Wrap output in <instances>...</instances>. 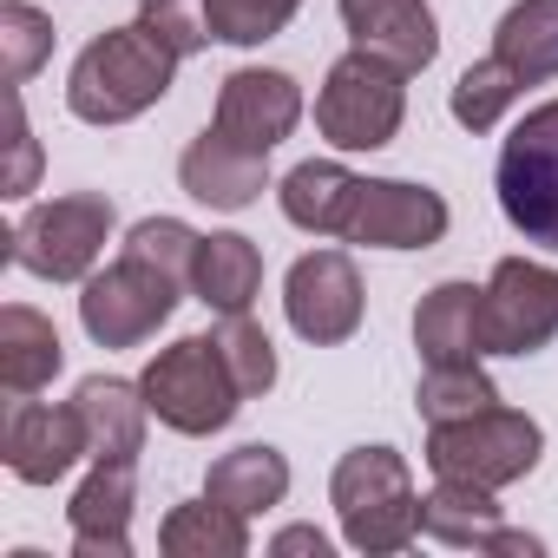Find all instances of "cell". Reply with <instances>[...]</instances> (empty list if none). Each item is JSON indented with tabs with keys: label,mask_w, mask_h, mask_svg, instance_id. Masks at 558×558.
<instances>
[{
	"label": "cell",
	"mask_w": 558,
	"mask_h": 558,
	"mask_svg": "<svg viewBox=\"0 0 558 558\" xmlns=\"http://www.w3.org/2000/svg\"><path fill=\"white\" fill-rule=\"evenodd\" d=\"M171 80H178V47H165L145 21L106 27L66 73V112L86 125H132L171 93Z\"/></svg>",
	"instance_id": "1"
},
{
	"label": "cell",
	"mask_w": 558,
	"mask_h": 558,
	"mask_svg": "<svg viewBox=\"0 0 558 558\" xmlns=\"http://www.w3.org/2000/svg\"><path fill=\"white\" fill-rule=\"evenodd\" d=\"M329 506L342 519V538L368 558L408 551L421 538V493L395 447H349L329 473Z\"/></svg>",
	"instance_id": "2"
},
{
	"label": "cell",
	"mask_w": 558,
	"mask_h": 558,
	"mask_svg": "<svg viewBox=\"0 0 558 558\" xmlns=\"http://www.w3.org/2000/svg\"><path fill=\"white\" fill-rule=\"evenodd\" d=\"M401 119H408V73L381 53L349 47L316 93V132L336 151H381L395 145Z\"/></svg>",
	"instance_id": "3"
},
{
	"label": "cell",
	"mask_w": 558,
	"mask_h": 558,
	"mask_svg": "<svg viewBox=\"0 0 558 558\" xmlns=\"http://www.w3.org/2000/svg\"><path fill=\"white\" fill-rule=\"evenodd\" d=\"M138 388H145L151 414L171 434H191V440L230 427L236 408H243V395H236V381H230V368H223V355H217L210 336H178L171 349H158L145 362Z\"/></svg>",
	"instance_id": "4"
},
{
	"label": "cell",
	"mask_w": 558,
	"mask_h": 558,
	"mask_svg": "<svg viewBox=\"0 0 558 558\" xmlns=\"http://www.w3.org/2000/svg\"><path fill=\"white\" fill-rule=\"evenodd\" d=\"M545 453V427L519 408H486L466 421H440L427 427V466L434 480H473V486H512L538 466Z\"/></svg>",
	"instance_id": "5"
},
{
	"label": "cell",
	"mask_w": 558,
	"mask_h": 558,
	"mask_svg": "<svg viewBox=\"0 0 558 558\" xmlns=\"http://www.w3.org/2000/svg\"><path fill=\"white\" fill-rule=\"evenodd\" d=\"M112 223H119V210L106 191H66V197L34 204L8 243H14V263L27 276H40V283H86Z\"/></svg>",
	"instance_id": "6"
},
{
	"label": "cell",
	"mask_w": 558,
	"mask_h": 558,
	"mask_svg": "<svg viewBox=\"0 0 558 558\" xmlns=\"http://www.w3.org/2000/svg\"><path fill=\"white\" fill-rule=\"evenodd\" d=\"M493 191H499L506 223H512L525 243L558 250V99L532 106V112L506 132Z\"/></svg>",
	"instance_id": "7"
},
{
	"label": "cell",
	"mask_w": 558,
	"mask_h": 558,
	"mask_svg": "<svg viewBox=\"0 0 558 558\" xmlns=\"http://www.w3.org/2000/svg\"><path fill=\"white\" fill-rule=\"evenodd\" d=\"M178 296H184V283H171L165 269H151V263H138V256L119 250L112 269H93L86 276L80 323H86V336L99 349H138V342H151L171 323Z\"/></svg>",
	"instance_id": "8"
},
{
	"label": "cell",
	"mask_w": 558,
	"mask_h": 558,
	"mask_svg": "<svg viewBox=\"0 0 558 558\" xmlns=\"http://www.w3.org/2000/svg\"><path fill=\"white\" fill-rule=\"evenodd\" d=\"M558 336V269L532 256H499L480 290L486 355H538Z\"/></svg>",
	"instance_id": "9"
},
{
	"label": "cell",
	"mask_w": 558,
	"mask_h": 558,
	"mask_svg": "<svg viewBox=\"0 0 558 558\" xmlns=\"http://www.w3.org/2000/svg\"><path fill=\"white\" fill-rule=\"evenodd\" d=\"M283 316L303 342L316 349H336L362 329L368 316V290H362V269L349 250H310L290 263L283 276Z\"/></svg>",
	"instance_id": "10"
},
{
	"label": "cell",
	"mask_w": 558,
	"mask_h": 558,
	"mask_svg": "<svg viewBox=\"0 0 558 558\" xmlns=\"http://www.w3.org/2000/svg\"><path fill=\"white\" fill-rule=\"evenodd\" d=\"M303 119V86L283 73V66H236L223 86H217V132L236 138L243 151H276Z\"/></svg>",
	"instance_id": "11"
},
{
	"label": "cell",
	"mask_w": 558,
	"mask_h": 558,
	"mask_svg": "<svg viewBox=\"0 0 558 558\" xmlns=\"http://www.w3.org/2000/svg\"><path fill=\"white\" fill-rule=\"evenodd\" d=\"M453 210L440 191L408 178H362V204L349 217V243L362 250H434L447 236Z\"/></svg>",
	"instance_id": "12"
},
{
	"label": "cell",
	"mask_w": 558,
	"mask_h": 558,
	"mask_svg": "<svg viewBox=\"0 0 558 558\" xmlns=\"http://www.w3.org/2000/svg\"><path fill=\"white\" fill-rule=\"evenodd\" d=\"M0 460H8V473L21 480V486H53V480H66L80 460H93L86 453V421H80V408L66 401V408H47V401H14L8 408V434H0Z\"/></svg>",
	"instance_id": "13"
},
{
	"label": "cell",
	"mask_w": 558,
	"mask_h": 558,
	"mask_svg": "<svg viewBox=\"0 0 558 558\" xmlns=\"http://www.w3.org/2000/svg\"><path fill=\"white\" fill-rule=\"evenodd\" d=\"M132 506H138V460H93L80 480L66 525L80 558H132Z\"/></svg>",
	"instance_id": "14"
},
{
	"label": "cell",
	"mask_w": 558,
	"mask_h": 558,
	"mask_svg": "<svg viewBox=\"0 0 558 558\" xmlns=\"http://www.w3.org/2000/svg\"><path fill=\"white\" fill-rule=\"evenodd\" d=\"M178 184H184V197H197L210 210H250L269 191V158L243 151L236 138H223L217 125H204L184 145V158H178Z\"/></svg>",
	"instance_id": "15"
},
{
	"label": "cell",
	"mask_w": 558,
	"mask_h": 558,
	"mask_svg": "<svg viewBox=\"0 0 558 558\" xmlns=\"http://www.w3.org/2000/svg\"><path fill=\"white\" fill-rule=\"evenodd\" d=\"M336 8H342V27H349V40L362 53H381L401 73H427L434 66L440 27H434L427 0H336Z\"/></svg>",
	"instance_id": "16"
},
{
	"label": "cell",
	"mask_w": 558,
	"mask_h": 558,
	"mask_svg": "<svg viewBox=\"0 0 558 558\" xmlns=\"http://www.w3.org/2000/svg\"><path fill=\"white\" fill-rule=\"evenodd\" d=\"M73 408L86 421V453L93 460H138L145 447V421H151V401L138 381H112V375H86L73 388Z\"/></svg>",
	"instance_id": "17"
},
{
	"label": "cell",
	"mask_w": 558,
	"mask_h": 558,
	"mask_svg": "<svg viewBox=\"0 0 558 558\" xmlns=\"http://www.w3.org/2000/svg\"><path fill=\"white\" fill-rule=\"evenodd\" d=\"M276 197H283V217L310 236H349V217L362 204V178L336 158H303L283 184H276Z\"/></svg>",
	"instance_id": "18"
},
{
	"label": "cell",
	"mask_w": 558,
	"mask_h": 558,
	"mask_svg": "<svg viewBox=\"0 0 558 558\" xmlns=\"http://www.w3.org/2000/svg\"><path fill=\"white\" fill-rule=\"evenodd\" d=\"M414 349L427 368H447V362H480L486 342H480V290L473 283H434L414 310Z\"/></svg>",
	"instance_id": "19"
},
{
	"label": "cell",
	"mask_w": 558,
	"mask_h": 558,
	"mask_svg": "<svg viewBox=\"0 0 558 558\" xmlns=\"http://www.w3.org/2000/svg\"><path fill=\"white\" fill-rule=\"evenodd\" d=\"M263 290V250L243 236V230H210L197 243V269H191V296L217 316H236L250 310Z\"/></svg>",
	"instance_id": "20"
},
{
	"label": "cell",
	"mask_w": 558,
	"mask_h": 558,
	"mask_svg": "<svg viewBox=\"0 0 558 558\" xmlns=\"http://www.w3.org/2000/svg\"><path fill=\"white\" fill-rule=\"evenodd\" d=\"M60 368H66V342H60L53 316H40V310H27V303H8V310H0V381H8L14 401L40 395Z\"/></svg>",
	"instance_id": "21"
},
{
	"label": "cell",
	"mask_w": 558,
	"mask_h": 558,
	"mask_svg": "<svg viewBox=\"0 0 558 558\" xmlns=\"http://www.w3.org/2000/svg\"><path fill=\"white\" fill-rule=\"evenodd\" d=\"M204 493L223 499V506H236L243 519H256V512H269V506H283V499H290V460L276 453L269 440H250V447L210 460Z\"/></svg>",
	"instance_id": "22"
},
{
	"label": "cell",
	"mask_w": 558,
	"mask_h": 558,
	"mask_svg": "<svg viewBox=\"0 0 558 558\" xmlns=\"http://www.w3.org/2000/svg\"><path fill=\"white\" fill-rule=\"evenodd\" d=\"M158 551L165 558H243L250 551V519L223 499H184L165 512L158 525Z\"/></svg>",
	"instance_id": "23"
},
{
	"label": "cell",
	"mask_w": 558,
	"mask_h": 558,
	"mask_svg": "<svg viewBox=\"0 0 558 558\" xmlns=\"http://www.w3.org/2000/svg\"><path fill=\"white\" fill-rule=\"evenodd\" d=\"M493 53L525 86L558 80V0H512L499 14V27H493Z\"/></svg>",
	"instance_id": "24"
},
{
	"label": "cell",
	"mask_w": 558,
	"mask_h": 558,
	"mask_svg": "<svg viewBox=\"0 0 558 558\" xmlns=\"http://www.w3.org/2000/svg\"><path fill=\"white\" fill-rule=\"evenodd\" d=\"M421 532H427V538H440V545H473V551H486V538L499 532L493 486H473V480H440V486L421 499Z\"/></svg>",
	"instance_id": "25"
},
{
	"label": "cell",
	"mask_w": 558,
	"mask_h": 558,
	"mask_svg": "<svg viewBox=\"0 0 558 558\" xmlns=\"http://www.w3.org/2000/svg\"><path fill=\"white\" fill-rule=\"evenodd\" d=\"M519 93H525V80L493 53V60H473L460 80H453V99H447V112L466 125V132H493L512 106H519Z\"/></svg>",
	"instance_id": "26"
},
{
	"label": "cell",
	"mask_w": 558,
	"mask_h": 558,
	"mask_svg": "<svg viewBox=\"0 0 558 558\" xmlns=\"http://www.w3.org/2000/svg\"><path fill=\"white\" fill-rule=\"evenodd\" d=\"M421 421L440 427V421H466V414H486L499 408V388L480 362H447V368H427L421 375V395H414Z\"/></svg>",
	"instance_id": "27"
},
{
	"label": "cell",
	"mask_w": 558,
	"mask_h": 558,
	"mask_svg": "<svg viewBox=\"0 0 558 558\" xmlns=\"http://www.w3.org/2000/svg\"><path fill=\"white\" fill-rule=\"evenodd\" d=\"M210 342H217V355H223V368H230V381H236V395H243V401H256V395H269V388H276V342L250 323V310L217 316Z\"/></svg>",
	"instance_id": "28"
},
{
	"label": "cell",
	"mask_w": 558,
	"mask_h": 558,
	"mask_svg": "<svg viewBox=\"0 0 558 558\" xmlns=\"http://www.w3.org/2000/svg\"><path fill=\"white\" fill-rule=\"evenodd\" d=\"M53 21L27 0H0V53H8V86H27L53 60Z\"/></svg>",
	"instance_id": "29"
},
{
	"label": "cell",
	"mask_w": 558,
	"mask_h": 558,
	"mask_svg": "<svg viewBox=\"0 0 558 558\" xmlns=\"http://www.w3.org/2000/svg\"><path fill=\"white\" fill-rule=\"evenodd\" d=\"M197 243H204V236H197L191 223H178V217H145V223L125 230V256L165 269L171 283H184V290H191V269H197Z\"/></svg>",
	"instance_id": "30"
},
{
	"label": "cell",
	"mask_w": 558,
	"mask_h": 558,
	"mask_svg": "<svg viewBox=\"0 0 558 558\" xmlns=\"http://www.w3.org/2000/svg\"><path fill=\"white\" fill-rule=\"evenodd\" d=\"M303 0H210V34L223 47H263L296 21Z\"/></svg>",
	"instance_id": "31"
},
{
	"label": "cell",
	"mask_w": 558,
	"mask_h": 558,
	"mask_svg": "<svg viewBox=\"0 0 558 558\" xmlns=\"http://www.w3.org/2000/svg\"><path fill=\"white\" fill-rule=\"evenodd\" d=\"M138 21L165 47H178V60H191V53H204L217 40L210 34V0H138Z\"/></svg>",
	"instance_id": "32"
},
{
	"label": "cell",
	"mask_w": 558,
	"mask_h": 558,
	"mask_svg": "<svg viewBox=\"0 0 558 558\" xmlns=\"http://www.w3.org/2000/svg\"><path fill=\"white\" fill-rule=\"evenodd\" d=\"M40 178V138L27 125V106H21V86H14V171H8V197H27Z\"/></svg>",
	"instance_id": "33"
},
{
	"label": "cell",
	"mask_w": 558,
	"mask_h": 558,
	"mask_svg": "<svg viewBox=\"0 0 558 558\" xmlns=\"http://www.w3.org/2000/svg\"><path fill=\"white\" fill-rule=\"evenodd\" d=\"M269 551H316V558H329V532H316V525H283L269 538Z\"/></svg>",
	"instance_id": "34"
},
{
	"label": "cell",
	"mask_w": 558,
	"mask_h": 558,
	"mask_svg": "<svg viewBox=\"0 0 558 558\" xmlns=\"http://www.w3.org/2000/svg\"><path fill=\"white\" fill-rule=\"evenodd\" d=\"M486 551H499V558H538L545 538H532V532H506V525H499V532L486 538Z\"/></svg>",
	"instance_id": "35"
}]
</instances>
